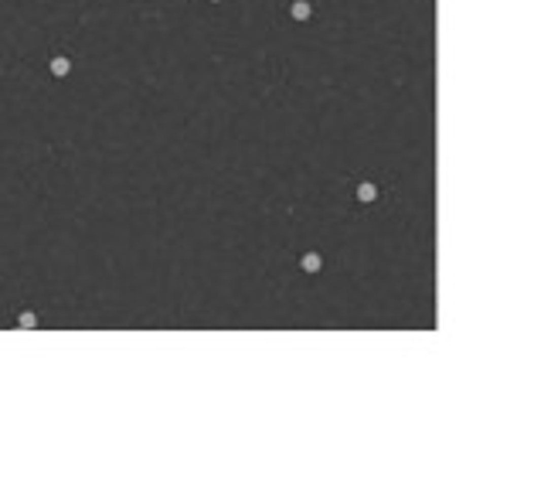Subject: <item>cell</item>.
Returning <instances> with one entry per match:
<instances>
[{
    "instance_id": "7a4b0ae2",
    "label": "cell",
    "mask_w": 534,
    "mask_h": 477,
    "mask_svg": "<svg viewBox=\"0 0 534 477\" xmlns=\"http://www.w3.org/2000/svg\"><path fill=\"white\" fill-rule=\"evenodd\" d=\"M289 17H293V21H310V17H313V4H310V0H293V4H289Z\"/></svg>"
},
{
    "instance_id": "5b68a950",
    "label": "cell",
    "mask_w": 534,
    "mask_h": 477,
    "mask_svg": "<svg viewBox=\"0 0 534 477\" xmlns=\"http://www.w3.org/2000/svg\"><path fill=\"white\" fill-rule=\"evenodd\" d=\"M38 324H41V317H38L35 310H21V314H17V327L31 331V327H38Z\"/></svg>"
},
{
    "instance_id": "6da1fadb",
    "label": "cell",
    "mask_w": 534,
    "mask_h": 477,
    "mask_svg": "<svg viewBox=\"0 0 534 477\" xmlns=\"http://www.w3.org/2000/svg\"><path fill=\"white\" fill-rule=\"evenodd\" d=\"M354 198L361 204H375L378 198H381V184H378L375 177H364V181H357V188H354Z\"/></svg>"
},
{
    "instance_id": "277c9868",
    "label": "cell",
    "mask_w": 534,
    "mask_h": 477,
    "mask_svg": "<svg viewBox=\"0 0 534 477\" xmlns=\"http://www.w3.org/2000/svg\"><path fill=\"white\" fill-rule=\"evenodd\" d=\"M72 72V62L65 55H58V58H51V75H58V79H65Z\"/></svg>"
},
{
    "instance_id": "3957f363",
    "label": "cell",
    "mask_w": 534,
    "mask_h": 477,
    "mask_svg": "<svg viewBox=\"0 0 534 477\" xmlns=\"http://www.w3.org/2000/svg\"><path fill=\"white\" fill-rule=\"evenodd\" d=\"M299 270L310 273V276L320 273V270H323V256H320V252H303V256H299Z\"/></svg>"
},
{
    "instance_id": "8992f818",
    "label": "cell",
    "mask_w": 534,
    "mask_h": 477,
    "mask_svg": "<svg viewBox=\"0 0 534 477\" xmlns=\"http://www.w3.org/2000/svg\"><path fill=\"white\" fill-rule=\"evenodd\" d=\"M205 4H225V0H205Z\"/></svg>"
}]
</instances>
